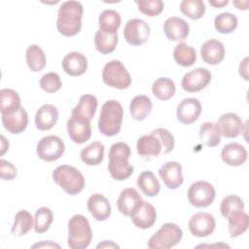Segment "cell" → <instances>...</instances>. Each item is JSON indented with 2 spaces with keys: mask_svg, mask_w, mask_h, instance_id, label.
Segmentation results:
<instances>
[{
  "mask_svg": "<svg viewBox=\"0 0 249 249\" xmlns=\"http://www.w3.org/2000/svg\"><path fill=\"white\" fill-rule=\"evenodd\" d=\"M215 29L222 34H230L237 27V18L231 13H221L215 17Z\"/></svg>",
  "mask_w": 249,
  "mask_h": 249,
  "instance_id": "f35d334b",
  "label": "cell"
},
{
  "mask_svg": "<svg viewBox=\"0 0 249 249\" xmlns=\"http://www.w3.org/2000/svg\"><path fill=\"white\" fill-rule=\"evenodd\" d=\"M97 98L92 94H84L80 97L79 103L72 109L71 116L83 121L90 122L97 109Z\"/></svg>",
  "mask_w": 249,
  "mask_h": 249,
  "instance_id": "484cf974",
  "label": "cell"
},
{
  "mask_svg": "<svg viewBox=\"0 0 249 249\" xmlns=\"http://www.w3.org/2000/svg\"><path fill=\"white\" fill-rule=\"evenodd\" d=\"M244 209V202L243 200L234 195L227 196L223 198L221 205H220V211L223 217L228 218L231 213L239 210Z\"/></svg>",
  "mask_w": 249,
  "mask_h": 249,
  "instance_id": "7bdbcfd3",
  "label": "cell"
},
{
  "mask_svg": "<svg viewBox=\"0 0 249 249\" xmlns=\"http://www.w3.org/2000/svg\"><path fill=\"white\" fill-rule=\"evenodd\" d=\"M180 11L191 19H199L205 13V5L201 0H183L180 3Z\"/></svg>",
  "mask_w": 249,
  "mask_h": 249,
  "instance_id": "ab89813d",
  "label": "cell"
},
{
  "mask_svg": "<svg viewBox=\"0 0 249 249\" xmlns=\"http://www.w3.org/2000/svg\"><path fill=\"white\" fill-rule=\"evenodd\" d=\"M36 247H39V248H42V247H47V248H53V247H56V248H60V246L56 243H53V241H43L41 243H36L34 245H32V248H36Z\"/></svg>",
  "mask_w": 249,
  "mask_h": 249,
  "instance_id": "c3c4849f",
  "label": "cell"
},
{
  "mask_svg": "<svg viewBox=\"0 0 249 249\" xmlns=\"http://www.w3.org/2000/svg\"><path fill=\"white\" fill-rule=\"evenodd\" d=\"M229 1L228 0H224V1H209V4L211 6H213L214 8H222L226 5H228Z\"/></svg>",
  "mask_w": 249,
  "mask_h": 249,
  "instance_id": "f5cc1de1",
  "label": "cell"
},
{
  "mask_svg": "<svg viewBox=\"0 0 249 249\" xmlns=\"http://www.w3.org/2000/svg\"><path fill=\"white\" fill-rule=\"evenodd\" d=\"M20 98L18 92L12 89L0 90V111L1 115H9L20 107Z\"/></svg>",
  "mask_w": 249,
  "mask_h": 249,
  "instance_id": "f546056e",
  "label": "cell"
},
{
  "mask_svg": "<svg viewBox=\"0 0 249 249\" xmlns=\"http://www.w3.org/2000/svg\"><path fill=\"white\" fill-rule=\"evenodd\" d=\"M247 151L244 146L233 142L225 145L221 151L222 160L231 166H239L247 160Z\"/></svg>",
  "mask_w": 249,
  "mask_h": 249,
  "instance_id": "d4e9b609",
  "label": "cell"
},
{
  "mask_svg": "<svg viewBox=\"0 0 249 249\" xmlns=\"http://www.w3.org/2000/svg\"><path fill=\"white\" fill-rule=\"evenodd\" d=\"M233 5L238 10H247L248 9V2L247 1H233Z\"/></svg>",
  "mask_w": 249,
  "mask_h": 249,
  "instance_id": "816d5d0a",
  "label": "cell"
},
{
  "mask_svg": "<svg viewBox=\"0 0 249 249\" xmlns=\"http://www.w3.org/2000/svg\"><path fill=\"white\" fill-rule=\"evenodd\" d=\"M53 220V212L48 207H40L37 209L34 217V230L37 233L47 231Z\"/></svg>",
  "mask_w": 249,
  "mask_h": 249,
  "instance_id": "b9f144b4",
  "label": "cell"
},
{
  "mask_svg": "<svg viewBox=\"0 0 249 249\" xmlns=\"http://www.w3.org/2000/svg\"><path fill=\"white\" fill-rule=\"evenodd\" d=\"M201 113V104L197 98H184L176 110V117L179 123L183 124H191L195 123Z\"/></svg>",
  "mask_w": 249,
  "mask_h": 249,
  "instance_id": "9a60e30c",
  "label": "cell"
},
{
  "mask_svg": "<svg viewBox=\"0 0 249 249\" xmlns=\"http://www.w3.org/2000/svg\"><path fill=\"white\" fill-rule=\"evenodd\" d=\"M32 227H34V224L31 213L26 210H20L15 216V221L12 226V233L16 236H22L25 235Z\"/></svg>",
  "mask_w": 249,
  "mask_h": 249,
  "instance_id": "74e56055",
  "label": "cell"
},
{
  "mask_svg": "<svg viewBox=\"0 0 249 249\" xmlns=\"http://www.w3.org/2000/svg\"><path fill=\"white\" fill-rule=\"evenodd\" d=\"M1 116L3 126L12 134L21 133L28 124V114L22 106L9 115Z\"/></svg>",
  "mask_w": 249,
  "mask_h": 249,
  "instance_id": "44dd1931",
  "label": "cell"
},
{
  "mask_svg": "<svg viewBox=\"0 0 249 249\" xmlns=\"http://www.w3.org/2000/svg\"><path fill=\"white\" fill-rule=\"evenodd\" d=\"M216 227L213 215L206 212H197L189 220V230L191 233L197 237H205L210 235Z\"/></svg>",
  "mask_w": 249,
  "mask_h": 249,
  "instance_id": "5bb4252c",
  "label": "cell"
},
{
  "mask_svg": "<svg viewBox=\"0 0 249 249\" xmlns=\"http://www.w3.org/2000/svg\"><path fill=\"white\" fill-rule=\"evenodd\" d=\"M176 87L174 82L166 77L157 79L152 85V92L156 98L165 101L173 97Z\"/></svg>",
  "mask_w": 249,
  "mask_h": 249,
  "instance_id": "836d02e7",
  "label": "cell"
},
{
  "mask_svg": "<svg viewBox=\"0 0 249 249\" xmlns=\"http://www.w3.org/2000/svg\"><path fill=\"white\" fill-rule=\"evenodd\" d=\"M199 139L207 147H216L220 144L221 138L215 128L214 123L204 122L199 127Z\"/></svg>",
  "mask_w": 249,
  "mask_h": 249,
  "instance_id": "60d3db41",
  "label": "cell"
},
{
  "mask_svg": "<svg viewBox=\"0 0 249 249\" xmlns=\"http://www.w3.org/2000/svg\"><path fill=\"white\" fill-rule=\"evenodd\" d=\"M26 63L33 72H39L46 66V56L42 48L36 44L30 45L26 49Z\"/></svg>",
  "mask_w": 249,
  "mask_h": 249,
  "instance_id": "d590c367",
  "label": "cell"
},
{
  "mask_svg": "<svg viewBox=\"0 0 249 249\" xmlns=\"http://www.w3.org/2000/svg\"><path fill=\"white\" fill-rule=\"evenodd\" d=\"M215 196V188L207 181H196L188 190L189 202L197 208L209 206L214 201Z\"/></svg>",
  "mask_w": 249,
  "mask_h": 249,
  "instance_id": "9c48e42d",
  "label": "cell"
},
{
  "mask_svg": "<svg viewBox=\"0 0 249 249\" xmlns=\"http://www.w3.org/2000/svg\"><path fill=\"white\" fill-rule=\"evenodd\" d=\"M83 6L79 1L63 2L57 13L56 28L57 31L66 37L78 34L82 27Z\"/></svg>",
  "mask_w": 249,
  "mask_h": 249,
  "instance_id": "7a4b0ae2",
  "label": "cell"
},
{
  "mask_svg": "<svg viewBox=\"0 0 249 249\" xmlns=\"http://www.w3.org/2000/svg\"><path fill=\"white\" fill-rule=\"evenodd\" d=\"M182 236L183 231L178 225L165 223L150 237L148 247L151 249H168L178 244Z\"/></svg>",
  "mask_w": 249,
  "mask_h": 249,
  "instance_id": "52a82bcc",
  "label": "cell"
},
{
  "mask_svg": "<svg viewBox=\"0 0 249 249\" xmlns=\"http://www.w3.org/2000/svg\"><path fill=\"white\" fill-rule=\"evenodd\" d=\"M104 145L99 141H94L81 151V160L88 165H98L103 160Z\"/></svg>",
  "mask_w": 249,
  "mask_h": 249,
  "instance_id": "4dcf8cb0",
  "label": "cell"
},
{
  "mask_svg": "<svg viewBox=\"0 0 249 249\" xmlns=\"http://www.w3.org/2000/svg\"><path fill=\"white\" fill-rule=\"evenodd\" d=\"M62 86L60 77L54 73V72H49L42 76L40 80V88L48 92V93H53L60 89Z\"/></svg>",
  "mask_w": 249,
  "mask_h": 249,
  "instance_id": "f6af8a7d",
  "label": "cell"
},
{
  "mask_svg": "<svg viewBox=\"0 0 249 249\" xmlns=\"http://www.w3.org/2000/svg\"><path fill=\"white\" fill-rule=\"evenodd\" d=\"M9 149V142L6 140L4 135H1V149H0V155L3 156L7 150Z\"/></svg>",
  "mask_w": 249,
  "mask_h": 249,
  "instance_id": "f907efd6",
  "label": "cell"
},
{
  "mask_svg": "<svg viewBox=\"0 0 249 249\" xmlns=\"http://www.w3.org/2000/svg\"><path fill=\"white\" fill-rule=\"evenodd\" d=\"M17 174V168L12 162L3 159L0 160V175L3 180H13L16 178Z\"/></svg>",
  "mask_w": 249,
  "mask_h": 249,
  "instance_id": "bcb514c9",
  "label": "cell"
},
{
  "mask_svg": "<svg viewBox=\"0 0 249 249\" xmlns=\"http://www.w3.org/2000/svg\"><path fill=\"white\" fill-rule=\"evenodd\" d=\"M163 32L171 41H184L189 36L190 26L184 18L170 17L163 23Z\"/></svg>",
  "mask_w": 249,
  "mask_h": 249,
  "instance_id": "ac0fdd59",
  "label": "cell"
},
{
  "mask_svg": "<svg viewBox=\"0 0 249 249\" xmlns=\"http://www.w3.org/2000/svg\"><path fill=\"white\" fill-rule=\"evenodd\" d=\"M133 225L139 229L151 228L157 219V211L153 204L143 200L137 210L130 216Z\"/></svg>",
  "mask_w": 249,
  "mask_h": 249,
  "instance_id": "cb8c5ba5",
  "label": "cell"
},
{
  "mask_svg": "<svg viewBox=\"0 0 249 249\" xmlns=\"http://www.w3.org/2000/svg\"><path fill=\"white\" fill-rule=\"evenodd\" d=\"M174 137L171 132L165 128H156L150 134L141 136L137 143V153L143 158L157 157L170 153L174 148Z\"/></svg>",
  "mask_w": 249,
  "mask_h": 249,
  "instance_id": "6da1fadb",
  "label": "cell"
},
{
  "mask_svg": "<svg viewBox=\"0 0 249 249\" xmlns=\"http://www.w3.org/2000/svg\"><path fill=\"white\" fill-rule=\"evenodd\" d=\"M135 3L138 6V10L148 17L160 15L164 8V4L161 0H140L135 1Z\"/></svg>",
  "mask_w": 249,
  "mask_h": 249,
  "instance_id": "ee69618b",
  "label": "cell"
},
{
  "mask_svg": "<svg viewBox=\"0 0 249 249\" xmlns=\"http://www.w3.org/2000/svg\"><path fill=\"white\" fill-rule=\"evenodd\" d=\"M53 179L66 194L75 196L85 187L84 175L76 167L62 164L53 171Z\"/></svg>",
  "mask_w": 249,
  "mask_h": 249,
  "instance_id": "5b68a950",
  "label": "cell"
},
{
  "mask_svg": "<svg viewBox=\"0 0 249 249\" xmlns=\"http://www.w3.org/2000/svg\"><path fill=\"white\" fill-rule=\"evenodd\" d=\"M152 100L147 95H136L132 98L129 105L131 117L136 121H144L152 111Z\"/></svg>",
  "mask_w": 249,
  "mask_h": 249,
  "instance_id": "83f0119b",
  "label": "cell"
},
{
  "mask_svg": "<svg viewBox=\"0 0 249 249\" xmlns=\"http://www.w3.org/2000/svg\"><path fill=\"white\" fill-rule=\"evenodd\" d=\"M65 151L64 142L56 135H47L37 144L36 152L38 157L45 161L58 160Z\"/></svg>",
  "mask_w": 249,
  "mask_h": 249,
  "instance_id": "30bf717a",
  "label": "cell"
},
{
  "mask_svg": "<svg viewBox=\"0 0 249 249\" xmlns=\"http://www.w3.org/2000/svg\"><path fill=\"white\" fill-rule=\"evenodd\" d=\"M239 74L240 76L248 81V57H245L239 64Z\"/></svg>",
  "mask_w": 249,
  "mask_h": 249,
  "instance_id": "7dc6e473",
  "label": "cell"
},
{
  "mask_svg": "<svg viewBox=\"0 0 249 249\" xmlns=\"http://www.w3.org/2000/svg\"><path fill=\"white\" fill-rule=\"evenodd\" d=\"M137 186L142 191V193L149 197L156 196L160 190L159 180L150 170L143 171L139 174L137 178Z\"/></svg>",
  "mask_w": 249,
  "mask_h": 249,
  "instance_id": "f1b7e54d",
  "label": "cell"
},
{
  "mask_svg": "<svg viewBox=\"0 0 249 249\" xmlns=\"http://www.w3.org/2000/svg\"><path fill=\"white\" fill-rule=\"evenodd\" d=\"M121 16L115 10H104L98 18L99 29L107 33H117L121 26Z\"/></svg>",
  "mask_w": 249,
  "mask_h": 249,
  "instance_id": "e575fe53",
  "label": "cell"
},
{
  "mask_svg": "<svg viewBox=\"0 0 249 249\" xmlns=\"http://www.w3.org/2000/svg\"><path fill=\"white\" fill-rule=\"evenodd\" d=\"M124 110L121 103L117 100H107L101 107L98 129L105 136H114L118 134L122 127Z\"/></svg>",
  "mask_w": 249,
  "mask_h": 249,
  "instance_id": "277c9868",
  "label": "cell"
},
{
  "mask_svg": "<svg viewBox=\"0 0 249 249\" xmlns=\"http://www.w3.org/2000/svg\"><path fill=\"white\" fill-rule=\"evenodd\" d=\"M142 202L143 199L135 189L126 188L121 192L117 200V206L122 214L130 217Z\"/></svg>",
  "mask_w": 249,
  "mask_h": 249,
  "instance_id": "e0dca14e",
  "label": "cell"
},
{
  "mask_svg": "<svg viewBox=\"0 0 249 249\" xmlns=\"http://www.w3.org/2000/svg\"><path fill=\"white\" fill-rule=\"evenodd\" d=\"M103 82L114 89H125L131 84V77L124 65L120 60L107 62L102 70Z\"/></svg>",
  "mask_w": 249,
  "mask_h": 249,
  "instance_id": "ba28073f",
  "label": "cell"
},
{
  "mask_svg": "<svg viewBox=\"0 0 249 249\" xmlns=\"http://www.w3.org/2000/svg\"><path fill=\"white\" fill-rule=\"evenodd\" d=\"M220 136L226 138H235L243 130V122L241 118L234 113L223 114L214 124Z\"/></svg>",
  "mask_w": 249,
  "mask_h": 249,
  "instance_id": "4fadbf2b",
  "label": "cell"
},
{
  "mask_svg": "<svg viewBox=\"0 0 249 249\" xmlns=\"http://www.w3.org/2000/svg\"><path fill=\"white\" fill-rule=\"evenodd\" d=\"M61 64L64 72L73 77L83 75L88 69L87 57L78 52H71L67 53L63 57Z\"/></svg>",
  "mask_w": 249,
  "mask_h": 249,
  "instance_id": "603a6c76",
  "label": "cell"
},
{
  "mask_svg": "<svg viewBox=\"0 0 249 249\" xmlns=\"http://www.w3.org/2000/svg\"><path fill=\"white\" fill-rule=\"evenodd\" d=\"M130 154V148L124 142H117L111 146L108 154V170L113 179L124 181L132 175L134 168L128 161Z\"/></svg>",
  "mask_w": 249,
  "mask_h": 249,
  "instance_id": "3957f363",
  "label": "cell"
},
{
  "mask_svg": "<svg viewBox=\"0 0 249 249\" xmlns=\"http://www.w3.org/2000/svg\"><path fill=\"white\" fill-rule=\"evenodd\" d=\"M118 44L117 33H107L98 29L94 35V45L96 50L102 54H108L115 51Z\"/></svg>",
  "mask_w": 249,
  "mask_h": 249,
  "instance_id": "d6a6232c",
  "label": "cell"
},
{
  "mask_svg": "<svg viewBox=\"0 0 249 249\" xmlns=\"http://www.w3.org/2000/svg\"><path fill=\"white\" fill-rule=\"evenodd\" d=\"M229 233L231 237H237L244 233L249 226L248 215L243 211H235L229 217Z\"/></svg>",
  "mask_w": 249,
  "mask_h": 249,
  "instance_id": "1f68e13d",
  "label": "cell"
},
{
  "mask_svg": "<svg viewBox=\"0 0 249 249\" xmlns=\"http://www.w3.org/2000/svg\"><path fill=\"white\" fill-rule=\"evenodd\" d=\"M96 248H119V245L111 240H104L103 242L99 243Z\"/></svg>",
  "mask_w": 249,
  "mask_h": 249,
  "instance_id": "681fc988",
  "label": "cell"
},
{
  "mask_svg": "<svg viewBox=\"0 0 249 249\" xmlns=\"http://www.w3.org/2000/svg\"><path fill=\"white\" fill-rule=\"evenodd\" d=\"M92 239L89 220L81 214L74 215L68 222L67 243L71 249H85Z\"/></svg>",
  "mask_w": 249,
  "mask_h": 249,
  "instance_id": "8992f818",
  "label": "cell"
},
{
  "mask_svg": "<svg viewBox=\"0 0 249 249\" xmlns=\"http://www.w3.org/2000/svg\"><path fill=\"white\" fill-rule=\"evenodd\" d=\"M58 111L53 104H44L36 112L35 124L39 130L51 129L57 122Z\"/></svg>",
  "mask_w": 249,
  "mask_h": 249,
  "instance_id": "4316f807",
  "label": "cell"
},
{
  "mask_svg": "<svg viewBox=\"0 0 249 249\" xmlns=\"http://www.w3.org/2000/svg\"><path fill=\"white\" fill-rule=\"evenodd\" d=\"M200 55L205 63L217 65L221 63L225 57V47L219 40H207L200 47Z\"/></svg>",
  "mask_w": 249,
  "mask_h": 249,
  "instance_id": "ffe728a7",
  "label": "cell"
},
{
  "mask_svg": "<svg viewBox=\"0 0 249 249\" xmlns=\"http://www.w3.org/2000/svg\"><path fill=\"white\" fill-rule=\"evenodd\" d=\"M87 207L96 221H105L111 215V205L108 198L98 193L89 197Z\"/></svg>",
  "mask_w": 249,
  "mask_h": 249,
  "instance_id": "7402d4cb",
  "label": "cell"
},
{
  "mask_svg": "<svg viewBox=\"0 0 249 249\" xmlns=\"http://www.w3.org/2000/svg\"><path fill=\"white\" fill-rule=\"evenodd\" d=\"M173 57L177 64L183 67H190L196 62V50L185 43H179L174 48Z\"/></svg>",
  "mask_w": 249,
  "mask_h": 249,
  "instance_id": "8d00e7d4",
  "label": "cell"
},
{
  "mask_svg": "<svg viewBox=\"0 0 249 249\" xmlns=\"http://www.w3.org/2000/svg\"><path fill=\"white\" fill-rule=\"evenodd\" d=\"M67 131L70 139L76 144L87 142L91 136L90 122L70 117L67 121Z\"/></svg>",
  "mask_w": 249,
  "mask_h": 249,
  "instance_id": "d6986e66",
  "label": "cell"
},
{
  "mask_svg": "<svg viewBox=\"0 0 249 249\" xmlns=\"http://www.w3.org/2000/svg\"><path fill=\"white\" fill-rule=\"evenodd\" d=\"M211 81V73L206 68L198 67L187 72L181 81L183 89L187 92H196L205 89Z\"/></svg>",
  "mask_w": 249,
  "mask_h": 249,
  "instance_id": "7c38bea8",
  "label": "cell"
},
{
  "mask_svg": "<svg viewBox=\"0 0 249 249\" xmlns=\"http://www.w3.org/2000/svg\"><path fill=\"white\" fill-rule=\"evenodd\" d=\"M159 175L163 184L170 190L178 189L184 181L182 165L177 161H167L159 169Z\"/></svg>",
  "mask_w": 249,
  "mask_h": 249,
  "instance_id": "2e32d148",
  "label": "cell"
},
{
  "mask_svg": "<svg viewBox=\"0 0 249 249\" xmlns=\"http://www.w3.org/2000/svg\"><path fill=\"white\" fill-rule=\"evenodd\" d=\"M149 24L140 18L129 19L124 28V37L125 41L132 46L144 44L150 36Z\"/></svg>",
  "mask_w": 249,
  "mask_h": 249,
  "instance_id": "8fae6325",
  "label": "cell"
}]
</instances>
